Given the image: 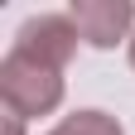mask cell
Listing matches in <instances>:
<instances>
[{
  "label": "cell",
  "mask_w": 135,
  "mask_h": 135,
  "mask_svg": "<svg viewBox=\"0 0 135 135\" xmlns=\"http://www.w3.org/2000/svg\"><path fill=\"white\" fill-rule=\"evenodd\" d=\"M0 97H5L10 116H20V121H29V116H48L63 101V73L58 68H44L34 63L24 53H5V63H0Z\"/></svg>",
  "instance_id": "1"
},
{
  "label": "cell",
  "mask_w": 135,
  "mask_h": 135,
  "mask_svg": "<svg viewBox=\"0 0 135 135\" xmlns=\"http://www.w3.org/2000/svg\"><path fill=\"white\" fill-rule=\"evenodd\" d=\"M77 24L68 20V15H34V20L20 24V34H15V53H24L34 63L44 68H68V58L77 53Z\"/></svg>",
  "instance_id": "2"
},
{
  "label": "cell",
  "mask_w": 135,
  "mask_h": 135,
  "mask_svg": "<svg viewBox=\"0 0 135 135\" xmlns=\"http://www.w3.org/2000/svg\"><path fill=\"white\" fill-rule=\"evenodd\" d=\"M68 20L77 24V34L92 48H116L135 24V5L130 0H73Z\"/></svg>",
  "instance_id": "3"
},
{
  "label": "cell",
  "mask_w": 135,
  "mask_h": 135,
  "mask_svg": "<svg viewBox=\"0 0 135 135\" xmlns=\"http://www.w3.org/2000/svg\"><path fill=\"white\" fill-rule=\"evenodd\" d=\"M48 135H126V130L106 111H73V116H63Z\"/></svg>",
  "instance_id": "4"
},
{
  "label": "cell",
  "mask_w": 135,
  "mask_h": 135,
  "mask_svg": "<svg viewBox=\"0 0 135 135\" xmlns=\"http://www.w3.org/2000/svg\"><path fill=\"white\" fill-rule=\"evenodd\" d=\"M5 135H20V116H5Z\"/></svg>",
  "instance_id": "5"
},
{
  "label": "cell",
  "mask_w": 135,
  "mask_h": 135,
  "mask_svg": "<svg viewBox=\"0 0 135 135\" xmlns=\"http://www.w3.org/2000/svg\"><path fill=\"white\" fill-rule=\"evenodd\" d=\"M130 68H135V34H130Z\"/></svg>",
  "instance_id": "6"
}]
</instances>
